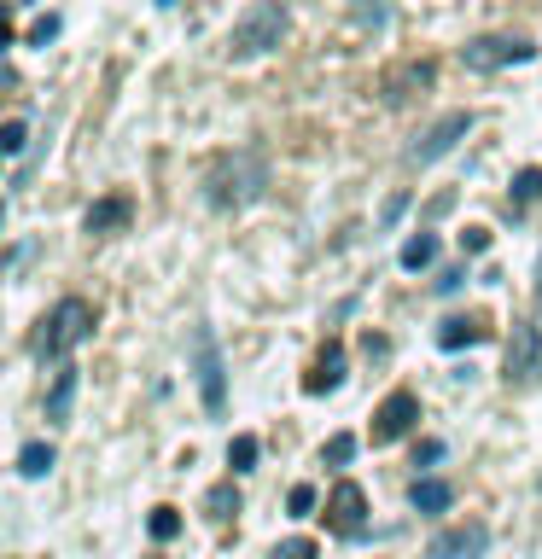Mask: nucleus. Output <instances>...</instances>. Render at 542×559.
<instances>
[{"instance_id": "obj_1", "label": "nucleus", "mask_w": 542, "mask_h": 559, "mask_svg": "<svg viewBox=\"0 0 542 559\" xmlns=\"http://www.w3.org/2000/svg\"><path fill=\"white\" fill-rule=\"evenodd\" d=\"M263 187H269L263 152H234V158H222L210 169V204H222V210H239V204L263 198Z\"/></svg>"}, {"instance_id": "obj_2", "label": "nucleus", "mask_w": 542, "mask_h": 559, "mask_svg": "<svg viewBox=\"0 0 542 559\" xmlns=\"http://www.w3.org/2000/svg\"><path fill=\"white\" fill-rule=\"evenodd\" d=\"M286 30H292V18H286V6H251L245 18L234 24V41H228V53L234 59H263V53H274L280 41H286Z\"/></svg>"}, {"instance_id": "obj_3", "label": "nucleus", "mask_w": 542, "mask_h": 559, "mask_svg": "<svg viewBox=\"0 0 542 559\" xmlns=\"http://www.w3.org/2000/svg\"><path fill=\"white\" fill-rule=\"evenodd\" d=\"M94 332V309L82 303V297H65L47 321H41V338H35V356H65V350H76L82 338Z\"/></svg>"}, {"instance_id": "obj_4", "label": "nucleus", "mask_w": 542, "mask_h": 559, "mask_svg": "<svg viewBox=\"0 0 542 559\" xmlns=\"http://www.w3.org/2000/svg\"><path fill=\"white\" fill-rule=\"evenodd\" d=\"M193 379H199L204 414L216 420V414L228 408V367H222V344H216V332L210 327L193 332Z\"/></svg>"}, {"instance_id": "obj_5", "label": "nucleus", "mask_w": 542, "mask_h": 559, "mask_svg": "<svg viewBox=\"0 0 542 559\" xmlns=\"http://www.w3.org/2000/svg\"><path fill=\"white\" fill-rule=\"evenodd\" d=\"M525 59H537V47L525 35H478V41L461 47L467 70H508V65H525Z\"/></svg>"}, {"instance_id": "obj_6", "label": "nucleus", "mask_w": 542, "mask_h": 559, "mask_svg": "<svg viewBox=\"0 0 542 559\" xmlns=\"http://www.w3.org/2000/svg\"><path fill=\"white\" fill-rule=\"evenodd\" d=\"M467 134H473V111H443L438 123L408 146V164H438V158H449Z\"/></svg>"}, {"instance_id": "obj_7", "label": "nucleus", "mask_w": 542, "mask_h": 559, "mask_svg": "<svg viewBox=\"0 0 542 559\" xmlns=\"http://www.w3.org/2000/svg\"><path fill=\"white\" fill-rule=\"evenodd\" d=\"M414 420H420V396H414V391H391L379 408H373V443L385 449V443L408 437V431H414Z\"/></svg>"}, {"instance_id": "obj_8", "label": "nucleus", "mask_w": 542, "mask_h": 559, "mask_svg": "<svg viewBox=\"0 0 542 559\" xmlns=\"http://www.w3.org/2000/svg\"><path fill=\"white\" fill-rule=\"evenodd\" d=\"M537 362H542V332H537V321H519L513 327V338H508V385H531L537 379Z\"/></svg>"}, {"instance_id": "obj_9", "label": "nucleus", "mask_w": 542, "mask_h": 559, "mask_svg": "<svg viewBox=\"0 0 542 559\" xmlns=\"http://www.w3.org/2000/svg\"><path fill=\"white\" fill-rule=\"evenodd\" d=\"M484 548H490V525L467 519V525H455V530H438L426 554L432 559H484Z\"/></svg>"}, {"instance_id": "obj_10", "label": "nucleus", "mask_w": 542, "mask_h": 559, "mask_svg": "<svg viewBox=\"0 0 542 559\" xmlns=\"http://www.w3.org/2000/svg\"><path fill=\"white\" fill-rule=\"evenodd\" d=\"M362 519H368V490L362 484H333V495H327V525L339 530V536H356L362 530Z\"/></svg>"}, {"instance_id": "obj_11", "label": "nucleus", "mask_w": 542, "mask_h": 559, "mask_svg": "<svg viewBox=\"0 0 542 559\" xmlns=\"http://www.w3.org/2000/svg\"><path fill=\"white\" fill-rule=\"evenodd\" d=\"M432 76H438V70L426 65V59H408V65H397L391 76H385V99L403 105V99H414L420 88H432Z\"/></svg>"}, {"instance_id": "obj_12", "label": "nucleus", "mask_w": 542, "mask_h": 559, "mask_svg": "<svg viewBox=\"0 0 542 559\" xmlns=\"http://www.w3.org/2000/svg\"><path fill=\"white\" fill-rule=\"evenodd\" d=\"M339 385H344V344H327V350L315 356V367L304 373V391L327 396V391H339Z\"/></svg>"}, {"instance_id": "obj_13", "label": "nucleus", "mask_w": 542, "mask_h": 559, "mask_svg": "<svg viewBox=\"0 0 542 559\" xmlns=\"http://www.w3.org/2000/svg\"><path fill=\"white\" fill-rule=\"evenodd\" d=\"M129 216H135V204L123 193H111V198H100L88 216H82V228L88 233H117V228H129Z\"/></svg>"}, {"instance_id": "obj_14", "label": "nucleus", "mask_w": 542, "mask_h": 559, "mask_svg": "<svg viewBox=\"0 0 542 559\" xmlns=\"http://www.w3.org/2000/svg\"><path fill=\"white\" fill-rule=\"evenodd\" d=\"M70 402H76V367H59V373H53V391H47V420H53V426L70 420Z\"/></svg>"}, {"instance_id": "obj_15", "label": "nucleus", "mask_w": 542, "mask_h": 559, "mask_svg": "<svg viewBox=\"0 0 542 559\" xmlns=\"http://www.w3.org/2000/svg\"><path fill=\"white\" fill-rule=\"evenodd\" d=\"M484 338V321H473V315H449L438 327V344L443 350H461V344H478Z\"/></svg>"}, {"instance_id": "obj_16", "label": "nucleus", "mask_w": 542, "mask_h": 559, "mask_svg": "<svg viewBox=\"0 0 542 559\" xmlns=\"http://www.w3.org/2000/svg\"><path fill=\"white\" fill-rule=\"evenodd\" d=\"M408 501H414V507H420V513H443V507H449V501H455V490H449V484H443V478H420V484H414V490H408Z\"/></svg>"}, {"instance_id": "obj_17", "label": "nucleus", "mask_w": 542, "mask_h": 559, "mask_svg": "<svg viewBox=\"0 0 542 559\" xmlns=\"http://www.w3.org/2000/svg\"><path fill=\"white\" fill-rule=\"evenodd\" d=\"M438 263V233H414L403 245V268L408 274H420V268H432Z\"/></svg>"}, {"instance_id": "obj_18", "label": "nucleus", "mask_w": 542, "mask_h": 559, "mask_svg": "<svg viewBox=\"0 0 542 559\" xmlns=\"http://www.w3.org/2000/svg\"><path fill=\"white\" fill-rule=\"evenodd\" d=\"M53 461H59L53 443H24V449H18V472H24V478H47Z\"/></svg>"}, {"instance_id": "obj_19", "label": "nucleus", "mask_w": 542, "mask_h": 559, "mask_svg": "<svg viewBox=\"0 0 542 559\" xmlns=\"http://www.w3.org/2000/svg\"><path fill=\"white\" fill-rule=\"evenodd\" d=\"M257 455H263V443H257L251 431H239L234 443H228V466H234V472H251V466H257Z\"/></svg>"}, {"instance_id": "obj_20", "label": "nucleus", "mask_w": 542, "mask_h": 559, "mask_svg": "<svg viewBox=\"0 0 542 559\" xmlns=\"http://www.w3.org/2000/svg\"><path fill=\"white\" fill-rule=\"evenodd\" d=\"M204 507H210V519H234V513H239V490H234V484H216V490L204 495Z\"/></svg>"}, {"instance_id": "obj_21", "label": "nucleus", "mask_w": 542, "mask_h": 559, "mask_svg": "<svg viewBox=\"0 0 542 559\" xmlns=\"http://www.w3.org/2000/svg\"><path fill=\"white\" fill-rule=\"evenodd\" d=\"M537 198H542V169L531 164L513 175V204H537Z\"/></svg>"}, {"instance_id": "obj_22", "label": "nucleus", "mask_w": 542, "mask_h": 559, "mask_svg": "<svg viewBox=\"0 0 542 559\" xmlns=\"http://www.w3.org/2000/svg\"><path fill=\"white\" fill-rule=\"evenodd\" d=\"M24 146H30V123H24V117H12V123L0 129V152H6V158H18Z\"/></svg>"}, {"instance_id": "obj_23", "label": "nucleus", "mask_w": 542, "mask_h": 559, "mask_svg": "<svg viewBox=\"0 0 542 559\" xmlns=\"http://www.w3.org/2000/svg\"><path fill=\"white\" fill-rule=\"evenodd\" d=\"M146 530H152L158 542H170L175 530H181V513H175V507H152V519H146Z\"/></svg>"}, {"instance_id": "obj_24", "label": "nucleus", "mask_w": 542, "mask_h": 559, "mask_svg": "<svg viewBox=\"0 0 542 559\" xmlns=\"http://www.w3.org/2000/svg\"><path fill=\"white\" fill-rule=\"evenodd\" d=\"M321 461H333V466L356 461V437H350V431H339V437H327V449H321Z\"/></svg>"}, {"instance_id": "obj_25", "label": "nucleus", "mask_w": 542, "mask_h": 559, "mask_svg": "<svg viewBox=\"0 0 542 559\" xmlns=\"http://www.w3.org/2000/svg\"><path fill=\"white\" fill-rule=\"evenodd\" d=\"M274 559H315V542H309V536H292V542L274 548Z\"/></svg>"}, {"instance_id": "obj_26", "label": "nucleus", "mask_w": 542, "mask_h": 559, "mask_svg": "<svg viewBox=\"0 0 542 559\" xmlns=\"http://www.w3.org/2000/svg\"><path fill=\"white\" fill-rule=\"evenodd\" d=\"M461 251H467V257H484V251H490V228H467L461 233Z\"/></svg>"}, {"instance_id": "obj_27", "label": "nucleus", "mask_w": 542, "mask_h": 559, "mask_svg": "<svg viewBox=\"0 0 542 559\" xmlns=\"http://www.w3.org/2000/svg\"><path fill=\"white\" fill-rule=\"evenodd\" d=\"M286 507H292V519H304V513H315V490H309V484H298V490L286 495Z\"/></svg>"}, {"instance_id": "obj_28", "label": "nucleus", "mask_w": 542, "mask_h": 559, "mask_svg": "<svg viewBox=\"0 0 542 559\" xmlns=\"http://www.w3.org/2000/svg\"><path fill=\"white\" fill-rule=\"evenodd\" d=\"M59 35V18H41V24H30V47H47Z\"/></svg>"}, {"instance_id": "obj_29", "label": "nucleus", "mask_w": 542, "mask_h": 559, "mask_svg": "<svg viewBox=\"0 0 542 559\" xmlns=\"http://www.w3.org/2000/svg\"><path fill=\"white\" fill-rule=\"evenodd\" d=\"M408 210V193H391L385 198V210H379V222H385V228H391V222H397V216H403Z\"/></svg>"}, {"instance_id": "obj_30", "label": "nucleus", "mask_w": 542, "mask_h": 559, "mask_svg": "<svg viewBox=\"0 0 542 559\" xmlns=\"http://www.w3.org/2000/svg\"><path fill=\"white\" fill-rule=\"evenodd\" d=\"M537 309H542V263H537Z\"/></svg>"}, {"instance_id": "obj_31", "label": "nucleus", "mask_w": 542, "mask_h": 559, "mask_svg": "<svg viewBox=\"0 0 542 559\" xmlns=\"http://www.w3.org/2000/svg\"><path fill=\"white\" fill-rule=\"evenodd\" d=\"M18 6H30V0H18Z\"/></svg>"}]
</instances>
